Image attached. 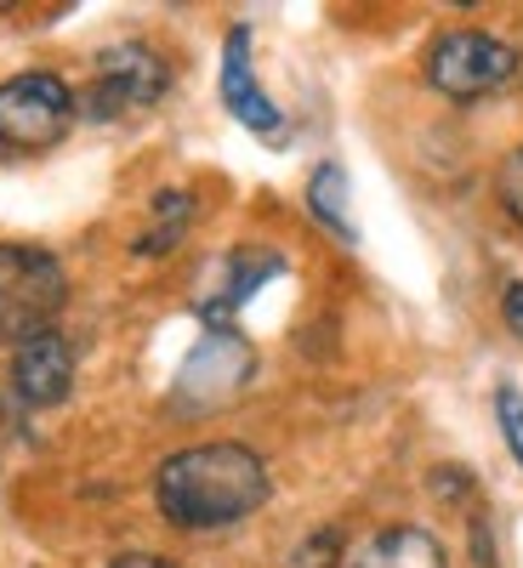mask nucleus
I'll return each instance as SVG.
<instances>
[{
    "mask_svg": "<svg viewBox=\"0 0 523 568\" xmlns=\"http://www.w3.org/2000/svg\"><path fill=\"white\" fill-rule=\"evenodd\" d=\"M165 63L149 52V45H114V52H103L98 63V80H91V114H125V109H149L165 98Z\"/></svg>",
    "mask_w": 523,
    "mask_h": 568,
    "instance_id": "39448f33",
    "label": "nucleus"
},
{
    "mask_svg": "<svg viewBox=\"0 0 523 568\" xmlns=\"http://www.w3.org/2000/svg\"><path fill=\"white\" fill-rule=\"evenodd\" d=\"M109 568H177V562H165V557H149V551H125V557H114Z\"/></svg>",
    "mask_w": 523,
    "mask_h": 568,
    "instance_id": "2eb2a0df",
    "label": "nucleus"
},
{
    "mask_svg": "<svg viewBox=\"0 0 523 568\" xmlns=\"http://www.w3.org/2000/svg\"><path fill=\"white\" fill-rule=\"evenodd\" d=\"M222 98H228V114L240 125H251L257 136H273L284 125L279 103L262 91V80L251 69V29H233L222 45Z\"/></svg>",
    "mask_w": 523,
    "mask_h": 568,
    "instance_id": "6e6552de",
    "label": "nucleus"
},
{
    "mask_svg": "<svg viewBox=\"0 0 523 568\" xmlns=\"http://www.w3.org/2000/svg\"><path fill=\"white\" fill-rule=\"evenodd\" d=\"M348 568H450V562L426 529H382L348 557Z\"/></svg>",
    "mask_w": 523,
    "mask_h": 568,
    "instance_id": "1a4fd4ad",
    "label": "nucleus"
},
{
    "mask_svg": "<svg viewBox=\"0 0 523 568\" xmlns=\"http://www.w3.org/2000/svg\"><path fill=\"white\" fill-rule=\"evenodd\" d=\"M69 302L63 262L46 256L34 245H0V342H29L40 329H52V318Z\"/></svg>",
    "mask_w": 523,
    "mask_h": 568,
    "instance_id": "f03ea898",
    "label": "nucleus"
},
{
    "mask_svg": "<svg viewBox=\"0 0 523 568\" xmlns=\"http://www.w3.org/2000/svg\"><path fill=\"white\" fill-rule=\"evenodd\" d=\"M512 74H517V52L506 40L484 34V29H455L426 52V80L455 103L490 98V91H501Z\"/></svg>",
    "mask_w": 523,
    "mask_h": 568,
    "instance_id": "20e7f679",
    "label": "nucleus"
},
{
    "mask_svg": "<svg viewBox=\"0 0 523 568\" xmlns=\"http://www.w3.org/2000/svg\"><path fill=\"white\" fill-rule=\"evenodd\" d=\"M495 194H501L506 216L523 222V149H512V154L501 160V171H495Z\"/></svg>",
    "mask_w": 523,
    "mask_h": 568,
    "instance_id": "9b49d317",
    "label": "nucleus"
},
{
    "mask_svg": "<svg viewBox=\"0 0 523 568\" xmlns=\"http://www.w3.org/2000/svg\"><path fill=\"white\" fill-rule=\"evenodd\" d=\"M154 495L177 529H228L268 500V466L245 444H194L160 466Z\"/></svg>",
    "mask_w": 523,
    "mask_h": 568,
    "instance_id": "f257e3e1",
    "label": "nucleus"
},
{
    "mask_svg": "<svg viewBox=\"0 0 523 568\" xmlns=\"http://www.w3.org/2000/svg\"><path fill=\"white\" fill-rule=\"evenodd\" d=\"M251 375V347L233 336V329H211V336L200 342V353L188 358L182 369V398L188 404H222L228 393H240Z\"/></svg>",
    "mask_w": 523,
    "mask_h": 568,
    "instance_id": "0eeeda50",
    "label": "nucleus"
},
{
    "mask_svg": "<svg viewBox=\"0 0 523 568\" xmlns=\"http://www.w3.org/2000/svg\"><path fill=\"white\" fill-rule=\"evenodd\" d=\"M165 211H171V216H188V200H177V194H171V200H165ZM165 245H171V227H160V233H149V240H142V251H165Z\"/></svg>",
    "mask_w": 523,
    "mask_h": 568,
    "instance_id": "ddd939ff",
    "label": "nucleus"
},
{
    "mask_svg": "<svg viewBox=\"0 0 523 568\" xmlns=\"http://www.w3.org/2000/svg\"><path fill=\"white\" fill-rule=\"evenodd\" d=\"M308 200H313V216L324 227H336L342 240H353V216H348V176L336 165H319L313 187H308Z\"/></svg>",
    "mask_w": 523,
    "mask_h": 568,
    "instance_id": "9d476101",
    "label": "nucleus"
},
{
    "mask_svg": "<svg viewBox=\"0 0 523 568\" xmlns=\"http://www.w3.org/2000/svg\"><path fill=\"white\" fill-rule=\"evenodd\" d=\"M12 387L23 404L46 409V404H63L74 387V347L58 336V329H40L12 353Z\"/></svg>",
    "mask_w": 523,
    "mask_h": 568,
    "instance_id": "423d86ee",
    "label": "nucleus"
},
{
    "mask_svg": "<svg viewBox=\"0 0 523 568\" xmlns=\"http://www.w3.org/2000/svg\"><path fill=\"white\" fill-rule=\"evenodd\" d=\"M501 313H506V329H512V336H523V284H512V291H506Z\"/></svg>",
    "mask_w": 523,
    "mask_h": 568,
    "instance_id": "4468645a",
    "label": "nucleus"
},
{
    "mask_svg": "<svg viewBox=\"0 0 523 568\" xmlns=\"http://www.w3.org/2000/svg\"><path fill=\"white\" fill-rule=\"evenodd\" d=\"M74 125V91L58 74H12L0 85V149L12 154H40L63 142V131Z\"/></svg>",
    "mask_w": 523,
    "mask_h": 568,
    "instance_id": "7ed1b4c3",
    "label": "nucleus"
},
{
    "mask_svg": "<svg viewBox=\"0 0 523 568\" xmlns=\"http://www.w3.org/2000/svg\"><path fill=\"white\" fill-rule=\"evenodd\" d=\"M495 415H501L506 449H512V455H517V466H523V398H517L512 387H501V398H495Z\"/></svg>",
    "mask_w": 523,
    "mask_h": 568,
    "instance_id": "f8f14e48",
    "label": "nucleus"
}]
</instances>
